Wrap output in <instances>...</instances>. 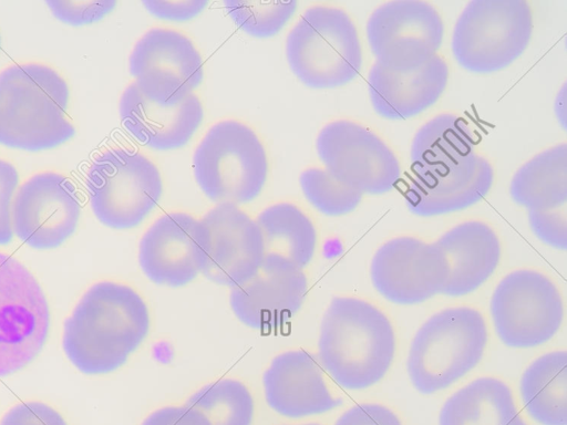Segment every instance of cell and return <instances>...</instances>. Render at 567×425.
<instances>
[{"label":"cell","mask_w":567,"mask_h":425,"mask_svg":"<svg viewBox=\"0 0 567 425\" xmlns=\"http://www.w3.org/2000/svg\"><path fill=\"white\" fill-rule=\"evenodd\" d=\"M150 329L145 301L128 286L93 284L64 322L62 345L69 360L86 374L109 373L125 363Z\"/></svg>","instance_id":"cell-1"},{"label":"cell","mask_w":567,"mask_h":425,"mask_svg":"<svg viewBox=\"0 0 567 425\" xmlns=\"http://www.w3.org/2000/svg\"><path fill=\"white\" fill-rule=\"evenodd\" d=\"M318 350L321 366L338 384L362 390L390 367L394 333L388 318L372 304L334 297L322 317Z\"/></svg>","instance_id":"cell-2"},{"label":"cell","mask_w":567,"mask_h":425,"mask_svg":"<svg viewBox=\"0 0 567 425\" xmlns=\"http://www.w3.org/2000/svg\"><path fill=\"white\" fill-rule=\"evenodd\" d=\"M65 81L41 64H14L0 73V144L41 151L68 141Z\"/></svg>","instance_id":"cell-3"},{"label":"cell","mask_w":567,"mask_h":425,"mask_svg":"<svg viewBox=\"0 0 567 425\" xmlns=\"http://www.w3.org/2000/svg\"><path fill=\"white\" fill-rule=\"evenodd\" d=\"M286 56L295 75L313 89H331L360 72L362 52L355 25L341 9H307L289 31Z\"/></svg>","instance_id":"cell-4"},{"label":"cell","mask_w":567,"mask_h":425,"mask_svg":"<svg viewBox=\"0 0 567 425\" xmlns=\"http://www.w3.org/2000/svg\"><path fill=\"white\" fill-rule=\"evenodd\" d=\"M268 163L256 133L234 120L212 125L195 148L194 177L203 193L217 204L254 199L266 182Z\"/></svg>","instance_id":"cell-5"},{"label":"cell","mask_w":567,"mask_h":425,"mask_svg":"<svg viewBox=\"0 0 567 425\" xmlns=\"http://www.w3.org/2000/svg\"><path fill=\"white\" fill-rule=\"evenodd\" d=\"M486 340L484 319L474 309L434 314L411 343L406 366L414 387L425 394L447 387L478 363Z\"/></svg>","instance_id":"cell-6"},{"label":"cell","mask_w":567,"mask_h":425,"mask_svg":"<svg viewBox=\"0 0 567 425\" xmlns=\"http://www.w3.org/2000/svg\"><path fill=\"white\" fill-rule=\"evenodd\" d=\"M533 15L524 0H473L458 15L451 49L457 63L480 74L501 71L526 50Z\"/></svg>","instance_id":"cell-7"},{"label":"cell","mask_w":567,"mask_h":425,"mask_svg":"<svg viewBox=\"0 0 567 425\" xmlns=\"http://www.w3.org/2000/svg\"><path fill=\"white\" fill-rule=\"evenodd\" d=\"M85 184L94 215L114 229L138 225L163 191L156 165L143 154L124 147L100 154L89 168Z\"/></svg>","instance_id":"cell-8"},{"label":"cell","mask_w":567,"mask_h":425,"mask_svg":"<svg viewBox=\"0 0 567 425\" xmlns=\"http://www.w3.org/2000/svg\"><path fill=\"white\" fill-rule=\"evenodd\" d=\"M49 320L44 293L33 274L0 252V376L17 372L37 356Z\"/></svg>","instance_id":"cell-9"},{"label":"cell","mask_w":567,"mask_h":425,"mask_svg":"<svg viewBox=\"0 0 567 425\" xmlns=\"http://www.w3.org/2000/svg\"><path fill=\"white\" fill-rule=\"evenodd\" d=\"M444 24L439 12L421 0H394L377 8L367 22L375 63L394 72L420 69L440 49Z\"/></svg>","instance_id":"cell-10"},{"label":"cell","mask_w":567,"mask_h":425,"mask_svg":"<svg viewBox=\"0 0 567 425\" xmlns=\"http://www.w3.org/2000/svg\"><path fill=\"white\" fill-rule=\"evenodd\" d=\"M491 313L499 339L508 346L530 348L559 329L563 302L554 283L532 270L507 274L496 287Z\"/></svg>","instance_id":"cell-11"},{"label":"cell","mask_w":567,"mask_h":425,"mask_svg":"<svg viewBox=\"0 0 567 425\" xmlns=\"http://www.w3.org/2000/svg\"><path fill=\"white\" fill-rule=\"evenodd\" d=\"M316 148L324 169L361 194L388 193L400 178V164L391 148L354 122L326 124L317 136Z\"/></svg>","instance_id":"cell-12"},{"label":"cell","mask_w":567,"mask_h":425,"mask_svg":"<svg viewBox=\"0 0 567 425\" xmlns=\"http://www.w3.org/2000/svg\"><path fill=\"white\" fill-rule=\"evenodd\" d=\"M128 69L141 93L159 105L181 103L204 76L203 60L193 42L165 28H152L136 41Z\"/></svg>","instance_id":"cell-13"},{"label":"cell","mask_w":567,"mask_h":425,"mask_svg":"<svg viewBox=\"0 0 567 425\" xmlns=\"http://www.w3.org/2000/svg\"><path fill=\"white\" fill-rule=\"evenodd\" d=\"M370 272L374 288L385 299L413 304L443 292L449 265L435 242L400 237L377 250Z\"/></svg>","instance_id":"cell-14"},{"label":"cell","mask_w":567,"mask_h":425,"mask_svg":"<svg viewBox=\"0 0 567 425\" xmlns=\"http://www.w3.org/2000/svg\"><path fill=\"white\" fill-rule=\"evenodd\" d=\"M79 217L73 184L52 172L37 174L23 183L11 207L12 230L38 249L61 245L74 231Z\"/></svg>","instance_id":"cell-15"},{"label":"cell","mask_w":567,"mask_h":425,"mask_svg":"<svg viewBox=\"0 0 567 425\" xmlns=\"http://www.w3.org/2000/svg\"><path fill=\"white\" fill-rule=\"evenodd\" d=\"M208 235L202 220L181 211L157 218L138 245V263L154 283L182 287L202 272Z\"/></svg>","instance_id":"cell-16"},{"label":"cell","mask_w":567,"mask_h":425,"mask_svg":"<svg viewBox=\"0 0 567 425\" xmlns=\"http://www.w3.org/2000/svg\"><path fill=\"white\" fill-rule=\"evenodd\" d=\"M208 235L202 272L209 281L234 288L257 273L264 260L259 228L234 204H217L200 219Z\"/></svg>","instance_id":"cell-17"},{"label":"cell","mask_w":567,"mask_h":425,"mask_svg":"<svg viewBox=\"0 0 567 425\" xmlns=\"http://www.w3.org/2000/svg\"><path fill=\"white\" fill-rule=\"evenodd\" d=\"M307 290L308 281L302 269L276 257H264L256 274L230 288L229 303L245 325L272 330L299 311Z\"/></svg>","instance_id":"cell-18"},{"label":"cell","mask_w":567,"mask_h":425,"mask_svg":"<svg viewBox=\"0 0 567 425\" xmlns=\"http://www.w3.org/2000/svg\"><path fill=\"white\" fill-rule=\"evenodd\" d=\"M262 386L268 406L289 418L321 414L342 403L330 393L319 359L305 350L276 355L262 375Z\"/></svg>","instance_id":"cell-19"},{"label":"cell","mask_w":567,"mask_h":425,"mask_svg":"<svg viewBox=\"0 0 567 425\" xmlns=\"http://www.w3.org/2000/svg\"><path fill=\"white\" fill-rule=\"evenodd\" d=\"M123 126L142 144L158 151L183 146L203 120V106L193 93L176 105H159L147 99L134 82L118 103Z\"/></svg>","instance_id":"cell-20"},{"label":"cell","mask_w":567,"mask_h":425,"mask_svg":"<svg viewBox=\"0 0 567 425\" xmlns=\"http://www.w3.org/2000/svg\"><path fill=\"white\" fill-rule=\"evenodd\" d=\"M446 62L435 55L420 69L394 72L373 63L368 91L373 110L388 120H404L432 106L447 84Z\"/></svg>","instance_id":"cell-21"},{"label":"cell","mask_w":567,"mask_h":425,"mask_svg":"<svg viewBox=\"0 0 567 425\" xmlns=\"http://www.w3.org/2000/svg\"><path fill=\"white\" fill-rule=\"evenodd\" d=\"M449 265L442 293L463 296L478 288L497 267L501 247L486 224L466 221L443 234L435 242Z\"/></svg>","instance_id":"cell-22"},{"label":"cell","mask_w":567,"mask_h":425,"mask_svg":"<svg viewBox=\"0 0 567 425\" xmlns=\"http://www.w3.org/2000/svg\"><path fill=\"white\" fill-rule=\"evenodd\" d=\"M509 194L528 211L555 210L567 200V145L535 155L514 174Z\"/></svg>","instance_id":"cell-23"},{"label":"cell","mask_w":567,"mask_h":425,"mask_svg":"<svg viewBox=\"0 0 567 425\" xmlns=\"http://www.w3.org/2000/svg\"><path fill=\"white\" fill-rule=\"evenodd\" d=\"M440 425H526L502 381L481 377L454 393L443 405Z\"/></svg>","instance_id":"cell-24"},{"label":"cell","mask_w":567,"mask_h":425,"mask_svg":"<svg viewBox=\"0 0 567 425\" xmlns=\"http://www.w3.org/2000/svg\"><path fill=\"white\" fill-rule=\"evenodd\" d=\"M264 257H276L303 269L316 248V229L297 206L278 203L265 208L256 218Z\"/></svg>","instance_id":"cell-25"},{"label":"cell","mask_w":567,"mask_h":425,"mask_svg":"<svg viewBox=\"0 0 567 425\" xmlns=\"http://www.w3.org/2000/svg\"><path fill=\"white\" fill-rule=\"evenodd\" d=\"M520 393L538 423L567 425V353H548L533 362L522 376Z\"/></svg>","instance_id":"cell-26"},{"label":"cell","mask_w":567,"mask_h":425,"mask_svg":"<svg viewBox=\"0 0 567 425\" xmlns=\"http://www.w3.org/2000/svg\"><path fill=\"white\" fill-rule=\"evenodd\" d=\"M185 405L199 412L210 425H251L254 398L240 381L223 379L193 393Z\"/></svg>","instance_id":"cell-27"},{"label":"cell","mask_w":567,"mask_h":425,"mask_svg":"<svg viewBox=\"0 0 567 425\" xmlns=\"http://www.w3.org/2000/svg\"><path fill=\"white\" fill-rule=\"evenodd\" d=\"M299 183L308 201L328 216L352 211L362 198L360 191L340 183L329 172L318 167L302 170Z\"/></svg>","instance_id":"cell-28"},{"label":"cell","mask_w":567,"mask_h":425,"mask_svg":"<svg viewBox=\"0 0 567 425\" xmlns=\"http://www.w3.org/2000/svg\"><path fill=\"white\" fill-rule=\"evenodd\" d=\"M231 20L246 33L265 38L277 33L293 13L297 1L224 0Z\"/></svg>","instance_id":"cell-29"},{"label":"cell","mask_w":567,"mask_h":425,"mask_svg":"<svg viewBox=\"0 0 567 425\" xmlns=\"http://www.w3.org/2000/svg\"><path fill=\"white\" fill-rule=\"evenodd\" d=\"M47 3L59 20L73 25L97 21L116 4L115 0H48Z\"/></svg>","instance_id":"cell-30"},{"label":"cell","mask_w":567,"mask_h":425,"mask_svg":"<svg viewBox=\"0 0 567 425\" xmlns=\"http://www.w3.org/2000/svg\"><path fill=\"white\" fill-rule=\"evenodd\" d=\"M528 221L542 241L557 249H566L567 227L564 214L555 210L528 211Z\"/></svg>","instance_id":"cell-31"},{"label":"cell","mask_w":567,"mask_h":425,"mask_svg":"<svg viewBox=\"0 0 567 425\" xmlns=\"http://www.w3.org/2000/svg\"><path fill=\"white\" fill-rule=\"evenodd\" d=\"M0 425H66V423L51 406L40 402H27L7 412Z\"/></svg>","instance_id":"cell-32"},{"label":"cell","mask_w":567,"mask_h":425,"mask_svg":"<svg viewBox=\"0 0 567 425\" xmlns=\"http://www.w3.org/2000/svg\"><path fill=\"white\" fill-rule=\"evenodd\" d=\"M18 185L16 168L0 159V243L12 239L11 198Z\"/></svg>","instance_id":"cell-33"},{"label":"cell","mask_w":567,"mask_h":425,"mask_svg":"<svg viewBox=\"0 0 567 425\" xmlns=\"http://www.w3.org/2000/svg\"><path fill=\"white\" fill-rule=\"evenodd\" d=\"M334 425H401V422L382 405L359 404L344 412Z\"/></svg>","instance_id":"cell-34"},{"label":"cell","mask_w":567,"mask_h":425,"mask_svg":"<svg viewBox=\"0 0 567 425\" xmlns=\"http://www.w3.org/2000/svg\"><path fill=\"white\" fill-rule=\"evenodd\" d=\"M144 7L154 15L168 20H188L207 4L206 0H143Z\"/></svg>","instance_id":"cell-35"},{"label":"cell","mask_w":567,"mask_h":425,"mask_svg":"<svg viewBox=\"0 0 567 425\" xmlns=\"http://www.w3.org/2000/svg\"><path fill=\"white\" fill-rule=\"evenodd\" d=\"M142 425H210L204 415L186 406H165L151 413Z\"/></svg>","instance_id":"cell-36"},{"label":"cell","mask_w":567,"mask_h":425,"mask_svg":"<svg viewBox=\"0 0 567 425\" xmlns=\"http://www.w3.org/2000/svg\"><path fill=\"white\" fill-rule=\"evenodd\" d=\"M300 425H320V424H317V423H309V424H300Z\"/></svg>","instance_id":"cell-37"},{"label":"cell","mask_w":567,"mask_h":425,"mask_svg":"<svg viewBox=\"0 0 567 425\" xmlns=\"http://www.w3.org/2000/svg\"><path fill=\"white\" fill-rule=\"evenodd\" d=\"M1 41V40H0Z\"/></svg>","instance_id":"cell-38"}]
</instances>
